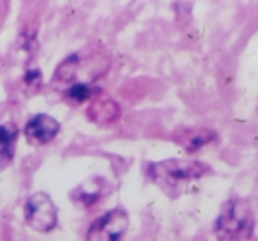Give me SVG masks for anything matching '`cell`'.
<instances>
[{"instance_id":"obj_9","label":"cell","mask_w":258,"mask_h":241,"mask_svg":"<svg viewBox=\"0 0 258 241\" xmlns=\"http://www.w3.org/2000/svg\"><path fill=\"white\" fill-rule=\"evenodd\" d=\"M211 140H214V133H211V131H207V130H195V131H191V133H186L182 144L186 146L189 151H197L198 148L209 144Z\"/></svg>"},{"instance_id":"obj_5","label":"cell","mask_w":258,"mask_h":241,"mask_svg":"<svg viewBox=\"0 0 258 241\" xmlns=\"http://www.w3.org/2000/svg\"><path fill=\"white\" fill-rule=\"evenodd\" d=\"M58 131H60V124H58L51 115L39 114L27 123L25 137L29 138L30 144L43 146V144H48V142L53 140V138L57 137Z\"/></svg>"},{"instance_id":"obj_10","label":"cell","mask_w":258,"mask_h":241,"mask_svg":"<svg viewBox=\"0 0 258 241\" xmlns=\"http://www.w3.org/2000/svg\"><path fill=\"white\" fill-rule=\"evenodd\" d=\"M68 98L75 103H82V101L90 98V89L83 82H76L71 89L68 90Z\"/></svg>"},{"instance_id":"obj_4","label":"cell","mask_w":258,"mask_h":241,"mask_svg":"<svg viewBox=\"0 0 258 241\" xmlns=\"http://www.w3.org/2000/svg\"><path fill=\"white\" fill-rule=\"evenodd\" d=\"M129 216L122 209H113L97 218L89 229V239H118L127 230Z\"/></svg>"},{"instance_id":"obj_8","label":"cell","mask_w":258,"mask_h":241,"mask_svg":"<svg viewBox=\"0 0 258 241\" xmlns=\"http://www.w3.org/2000/svg\"><path fill=\"white\" fill-rule=\"evenodd\" d=\"M103 195V181L99 179H89L83 184H80L75 191H73V197L75 201L82 202L85 206H90L94 202H97Z\"/></svg>"},{"instance_id":"obj_3","label":"cell","mask_w":258,"mask_h":241,"mask_svg":"<svg viewBox=\"0 0 258 241\" xmlns=\"http://www.w3.org/2000/svg\"><path fill=\"white\" fill-rule=\"evenodd\" d=\"M25 220L34 230L50 232L57 225V208L50 195L34 194L25 204Z\"/></svg>"},{"instance_id":"obj_2","label":"cell","mask_w":258,"mask_h":241,"mask_svg":"<svg viewBox=\"0 0 258 241\" xmlns=\"http://www.w3.org/2000/svg\"><path fill=\"white\" fill-rule=\"evenodd\" d=\"M152 179L163 186H177L184 181H193L198 177L209 174V167L200 162H191V160H165V162L152 163L151 169Z\"/></svg>"},{"instance_id":"obj_1","label":"cell","mask_w":258,"mask_h":241,"mask_svg":"<svg viewBox=\"0 0 258 241\" xmlns=\"http://www.w3.org/2000/svg\"><path fill=\"white\" fill-rule=\"evenodd\" d=\"M254 216L249 204L240 199H233L223 208L218 222L216 232L221 239H246L253 234Z\"/></svg>"},{"instance_id":"obj_6","label":"cell","mask_w":258,"mask_h":241,"mask_svg":"<svg viewBox=\"0 0 258 241\" xmlns=\"http://www.w3.org/2000/svg\"><path fill=\"white\" fill-rule=\"evenodd\" d=\"M120 115V107L110 96H99L89 105L87 117L96 124H110L117 121Z\"/></svg>"},{"instance_id":"obj_7","label":"cell","mask_w":258,"mask_h":241,"mask_svg":"<svg viewBox=\"0 0 258 241\" xmlns=\"http://www.w3.org/2000/svg\"><path fill=\"white\" fill-rule=\"evenodd\" d=\"M16 142H18V128H16V124H0V169H6L13 162Z\"/></svg>"}]
</instances>
